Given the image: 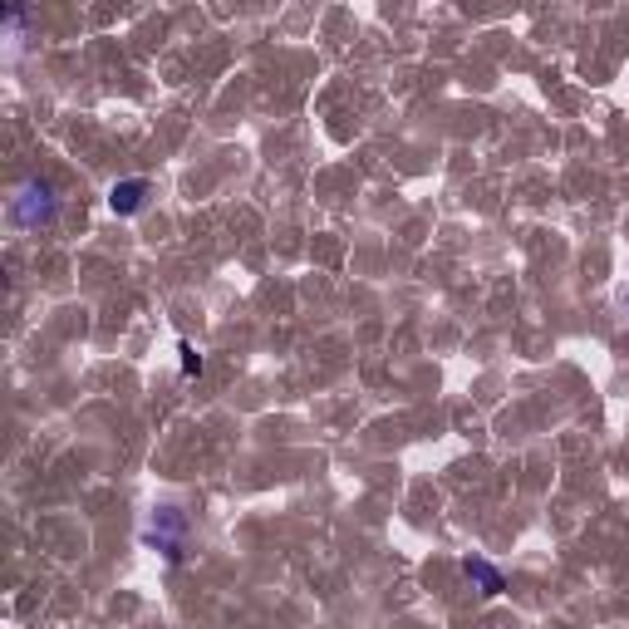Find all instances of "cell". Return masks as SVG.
<instances>
[{
	"label": "cell",
	"mask_w": 629,
	"mask_h": 629,
	"mask_svg": "<svg viewBox=\"0 0 629 629\" xmlns=\"http://www.w3.org/2000/svg\"><path fill=\"white\" fill-rule=\"evenodd\" d=\"M620 310H625V325H629V290L620 295Z\"/></svg>",
	"instance_id": "6"
},
{
	"label": "cell",
	"mask_w": 629,
	"mask_h": 629,
	"mask_svg": "<svg viewBox=\"0 0 629 629\" xmlns=\"http://www.w3.org/2000/svg\"><path fill=\"white\" fill-rule=\"evenodd\" d=\"M182 374H202V354L192 344H182Z\"/></svg>",
	"instance_id": "5"
},
{
	"label": "cell",
	"mask_w": 629,
	"mask_h": 629,
	"mask_svg": "<svg viewBox=\"0 0 629 629\" xmlns=\"http://www.w3.org/2000/svg\"><path fill=\"white\" fill-rule=\"evenodd\" d=\"M462 575H467V580H472L482 595H502V585H507V580H502V571H497V566H487L482 556H467V561H462Z\"/></svg>",
	"instance_id": "4"
},
{
	"label": "cell",
	"mask_w": 629,
	"mask_h": 629,
	"mask_svg": "<svg viewBox=\"0 0 629 629\" xmlns=\"http://www.w3.org/2000/svg\"><path fill=\"white\" fill-rule=\"evenodd\" d=\"M143 197H148V182H143V177H128V182H114L109 207H114L118 217H133V212L143 207Z\"/></svg>",
	"instance_id": "3"
},
{
	"label": "cell",
	"mask_w": 629,
	"mask_h": 629,
	"mask_svg": "<svg viewBox=\"0 0 629 629\" xmlns=\"http://www.w3.org/2000/svg\"><path fill=\"white\" fill-rule=\"evenodd\" d=\"M55 217V192H50V182H25L20 192H15V202H10V222L15 227H45Z\"/></svg>",
	"instance_id": "1"
},
{
	"label": "cell",
	"mask_w": 629,
	"mask_h": 629,
	"mask_svg": "<svg viewBox=\"0 0 629 629\" xmlns=\"http://www.w3.org/2000/svg\"><path fill=\"white\" fill-rule=\"evenodd\" d=\"M182 531H187V521L177 507H163V512L148 521V541L168 556V561H182Z\"/></svg>",
	"instance_id": "2"
}]
</instances>
